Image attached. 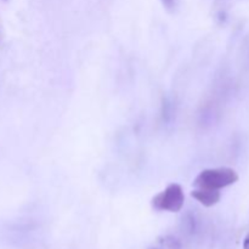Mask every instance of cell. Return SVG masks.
Instances as JSON below:
<instances>
[{"mask_svg": "<svg viewBox=\"0 0 249 249\" xmlns=\"http://www.w3.org/2000/svg\"><path fill=\"white\" fill-rule=\"evenodd\" d=\"M238 174L232 168H211L204 169L197 175L194 185L198 189L221 190L237 182Z\"/></svg>", "mask_w": 249, "mask_h": 249, "instance_id": "1", "label": "cell"}, {"mask_svg": "<svg viewBox=\"0 0 249 249\" xmlns=\"http://www.w3.org/2000/svg\"><path fill=\"white\" fill-rule=\"evenodd\" d=\"M185 203L184 190L180 185L170 184L162 192L152 198V207L156 211L178 213L182 209Z\"/></svg>", "mask_w": 249, "mask_h": 249, "instance_id": "2", "label": "cell"}, {"mask_svg": "<svg viewBox=\"0 0 249 249\" xmlns=\"http://www.w3.org/2000/svg\"><path fill=\"white\" fill-rule=\"evenodd\" d=\"M191 196L194 197L196 201L203 204L204 207H213L221 199L220 190H211V189H198L191 192Z\"/></svg>", "mask_w": 249, "mask_h": 249, "instance_id": "3", "label": "cell"}, {"mask_svg": "<svg viewBox=\"0 0 249 249\" xmlns=\"http://www.w3.org/2000/svg\"><path fill=\"white\" fill-rule=\"evenodd\" d=\"M164 9L169 12H174L178 7V0H160Z\"/></svg>", "mask_w": 249, "mask_h": 249, "instance_id": "4", "label": "cell"}, {"mask_svg": "<svg viewBox=\"0 0 249 249\" xmlns=\"http://www.w3.org/2000/svg\"><path fill=\"white\" fill-rule=\"evenodd\" d=\"M243 249H249V233L246 236L245 241H243Z\"/></svg>", "mask_w": 249, "mask_h": 249, "instance_id": "5", "label": "cell"}, {"mask_svg": "<svg viewBox=\"0 0 249 249\" xmlns=\"http://www.w3.org/2000/svg\"><path fill=\"white\" fill-rule=\"evenodd\" d=\"M4 1H6V0H4Z\"/></svg>", "mask_w": 249, "mask_h": 249, "instance_id": "6", "label": "cell"}]
</instances>
